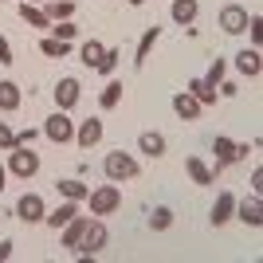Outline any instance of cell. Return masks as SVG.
Listing matches in <instances>:
<instances>
[{
	"instance_id": "1",
	"label": "cell",
	"mask_w": 263,
	"mask_h": 263,
	"mask_svg": "<svg viewBox=\"0 0 263 263\" xmlns=\"http://www.w3.org/2000/svg\"><path fill=\"white\" fill-rule=\"evenodd\" d=\"M8 173L20 177V181H32L40 173V154H35L32 145H12L8 149Z\"/></svg>"
},
{
	"instance_id": "2",
	"label": "cell",
	"mask_w": 263,
	"mask_h": 263,
	"mask_svg": "<svg viewBox=\"0 0 263 263\" xmlns=\"http://www.w3.org/2000/svg\"><path fill=\"white\" fill-rule=\"evenodd\" d=\"M87 200H90V216H110V212H118V209H122V189L110 181V185L90 189Z\"/></svg>"
},
{
	"instance_id": "3",
	"label": "cell",
	"mask_w": 263,
	"mask_h": 263,
	"mask_svg": "<svg viewBox=\"0 0 263 263\" xmlns=\"http://www.w3.org/2000/svg\"><path fill=\"white\" fill-rule=\"evenodd\" d=\"M102 173H106V181L122 185V181L138 177V157H134V154H122V149H114V154H106V161H102Z\"/></svg>"
},
{
	"instance_id": "4",
	"label": "cell",
	"mask_w": 263,
	"mask_h": 263,
	"mask_svg": "<svg viewBox=\"0 0 263 263\" xmlns=\"http://www.w3.org/2000/svg\"><path fill=\"white\" fill-rule=\"evenodd\" d=\"M106 224L102 220H87V228H83V236H79L75 243V255H83V259H90V255H99L102 248H106Z\"/></svg>"
},
{
	"instance_id": "5",
	"label": "cell",
	"mask_w": 263,
	"mask_h": 263,
	"mask_svg": "<svg viewBox=\"0 0 263 263\" xmlns=\"http://www.w3.org/2000/svg\"><path fill=\"white\" fill-rule=\"evenodd\" d=\"M44 134H47V142L67 145V142H75V122L67 118V110H55L51 118L44 122Z\"/></svg>"
},
{
	"instance_id": "6",
	"label": "cell",
	"mask_w": 263,
	"mask_h": 263,
	"mask_svg": "<svg viewBox=\"0 0 263 263\" xmlns=\"http://www.w3.org/2000/svg\"><path fill=\"white\" fill-rule=\"evenodd\" d=\"M16 216L24 220V224H40V220L47 216V204L40 193H24L20 200H16Z\"/></svg>"
},
{
	"instance_id": "7",
	"label": "cell",
	"mask_w": 263,
	"mask_h": 263,
	"mask_svg": "<svg viewBox=\"0 0 263 263\" xmlns=\"http://www.w3.org/2000/svg\"><path fill=\"white\" fill-rule=\"evenodd\" d=\"M212 154H216V165H232V161H243V157H248V145H240V142H232V138H224V134H216Z\"/></svg>"
},
{
	"instance_id": "8",
	"label": "cell",
	"mask_w": 263,
	"mask_h": 263,
	"mask_svg": "<svg viewBox=\"0 0 263 263\" xmlns=\"http://www.w3.org/2000/svg\"><path fill=\"white\" fill-rule=\"evenodd\" d=\"M55 106L59 110H71V106H79V99H83V87H79V79H59V83H55Z\"/></svg>"
},
{
	"instance_id": "9",
	"label": "cell",
	"mask_w": 263,
	"mask_h": 263,
	"mask_svg": "<svg viewBox=\"0 0 263 263\" xmlns=\"http://www.w3.org/2000/svg\"><path fill=\"white\" fill-rule=\"evenodd\" d=\"M220 28L228 35H240L243 28H248V8H240V4H224L220 8Z\"/></svg>"
},
{
	"instance_id": "10",
	"label": "cell",
	"mask_w": 263,
	"mask_h": 263,
	"mask_svg": "<svg viewBox=\"0 0 263 263\" xmlns=\"http://www.w3.org/2000/svg\"><path fill=\"white\" fill-rule=\"evenodd\" d=\"M16 12H20V20L28 24V28H40V32H47V28H51V20H47V12L40 8V4H28V0H16Z\"/></svg>"
},
{
	"instance_id": "11",
	"label": "cell",
	"mask_w": 263,
	"mask_h": 263,
	"mask_svg": "<svg viewBox=\"0 0 263 263\" xmlns=\"http://www.w3.org/2000/svg\"><path fill=\"white\" fill-rule=\"evenodd\" d=\"M75 142L83 145V149H90V145L102 142V118H87L75 126Z\"/></svg>"
},
{
	"instance_id": "12",
	"label": "cell",
	"mask_w": 263,
	"mask_h": 263,
	"mask_svg": "<svg viewBox=\"0 0 263 263\" xmlns=\"http://www.w3.org/2000/svg\"><path fill=\"white\" fill-rule=\"evenodd\" d=\"M236 71H240V75H248V79H259V71H263L259 47H243V51L236 55Z\"/></svg>"
},
{
	"instance_id": "13",
	"label": "cell",
	"mask_w": 263,
	"mask_h": 263,
	"mask_svg": "<svg viewBox=\"0 0 263 263\" xmlns=\"http://www.w3.org/2000/svg\"><path fill=\"white\" fill-rule=\"evenodd\" d=\"M173 110H177V118H185V122H197V118H200V110H204V106H200V102L193 99L189 90H177V95H173Z\"/></svg>"
},
{
	"instance_id": "14",
	"label": "cell",
	"mask_w": 263,
	"mask_h": 263,
	"mask_svg": "<svg viewBox=\"0 0 263 263\" xmlns=\"http://www.w3.org/2000/svg\"><path fill=\"white\" fill-rule=\"evenodd\" d=\"M157 40H161V28H157V24L142 32V40H138V51H134V67H138V71L145 67V59H149V51H154Z\"/></svg>"
},
{
	"instance_id": "15",
	"label": "cell",
	"mask_w": 263,
	"mask_h": 263,
	"mask_svg": "<svg viewBox=\"0 0 263 263\" xmlns=\"http://www.w3.org/2000/svg\"><path fill=\"white\" fill-rule=\"evenodd\" d=\"M236 216V197H232V193H220L216 197V204H212V228H220V224H228V220Z\"/></svg>"
},
{
	"instance_id": "16",
	"label": "cell",
	"mask_w": 263,
	"mask_h": 263,
	"mask_svg": "<svg viewBox=\"0 0 263 263\" xmlns=\"http://www.w3.org/2000/svg\"><path fill=\"white\" fill-rule=\"evenodd\" d=\"M236 216H240L248 228H259V224H263V204H259V197H252V200H236Z\"/></svg>"
},
{
	"instance_id": "17",
	"label": "cell",
	"mask_w": 263,
	"mask_h": 263,
	"mask_svg": "<svg viewBox=\"0 0 263 263\" xmlns=\"http://www.w3.org/2000/svg\"><path fill=\"white\" fill-rule=\"evenodd\" d=\"M20 102H24V90L16 87L12 79H4V83H0V110L12 114V110H20Z\"/></svg>"
},
{
	"instance_id": "18",
	"label": "cell",
	"mask_w": 263,
	"mask_h": 263,
	"mask_svg": "<svg viewBox=\"0 0 263 263\" xmlns=\"http://www.w3.org/2000/svg\"><path fill=\"white\" fill-rule=\"evenodd\" d=\"M197 12H200V4L197 0H173V8H169V16H173L181 28H189V24L197 20Z\"/></svg>"
},
{
	"instance_id": "19",
	"label": "cell",
	"mask_w": 263,
	"mask_h": 263,
	"mask_svg": "<svg viewBox=\"0 0 263 263\" xmlns=\"http://www.w3.org/2000/svg\"><path fill=\"white\" fill-rule=\"evenodd\" d=\"M185 173L193 177V185H212V181H216V173H212L200 157H185Z\"/></svg>"
},
{
	"instance_id": "20",
	"label": "cell",
	"mask_w": 263,
	"mask_h": 263,
	"mask_svg": "<svg viewBox=\"0 0 263 263\" xmlns=\"http://www.w3.org/2000/svg\"><path fill=\"white\" fill-rule=\"evenodd\" d=\"M71 216H79V200H63V204H59L55 212H47V216H44V224H51V228L59 232Z\"/></svg>"
},
{
	"instance_id": "21",
	"label": "cell",
	"mask_w": 263,
	"mask_h": 263,
	"mask_svg": "<svg viewBox=\"0 0 263 263\" xmlns=\"http://www.w3.org/2000/svg\"><path fill=\"white\" fill-rule=\"evenodd\" d=\"M59 197L63 200H87V193H90V185H83L79 177H67V181H59Z\"/></svg>"
},
{
	"instance_id": "22",
	"label": "cell",
	"mask_w": 263,
	"mask_h": 263,
	"mask_svg": "<svg viewBox=\"0 0 263 263\" xmlns=\"http://www.w3.org/2000/svg\"><path fill=\"white\" fill-rule=\"evenodd\" d=\"M138 149H142V154H149V157H161L165 154V138L157 130H145L142 138H138Z\"/></svg>"
},
{
	"instance_id": "23",
	"label": "cell",
	"mask_w": 263,
	"mask_h": 263,
	"mask_svg": "<svg viewBox=\"0 0 263 263\" xmlns=\"http://www.w3.org/2000/svg\"><path fill=\"white\" fill-rule=\"evenodd\" d=\"M189 95H193L200 106H212V102H216V87H209L204 79H189Z\"/></svg>"
},
{
	"instance_id": "24",
	"label": "cell",
	"mask_w": 263,
	"mask_h": 263,
	"mask_svg": "<svg viewBox=\"0 0 263 263\" xmlns=\"http://www.w3.org/2000/svg\"><path fill=\"white\" fill-rule=\"evenodd\" d=\"M67 51H71L67 40H55V35H44V40H40V55H47V59H63Z\"/></svg>"
},
{
	"instance_id": "25",
	"label": "cell",
	"mask_w": 263,
	"mask_h": 263,
	"mask_svg": "<svg viewBox=\"0 0 263 263\" xmlns=\"http://www.w3.org/2000/svg\"><path fill=\"white\" fill-rule=\"evenodd\" d=\"M44 12H47V20H71L75 16V0H51V4H44Z\"/></svg>"
},
{
	"instance_id": "26",
	"label": "cell",
	"mask_w": 263,
	"mask_h": 263,
	"mask_svg": "<svg viewBox=\"0 0 263 263\" xmlns=\"http://www.w3.org/2000/svg\"><path fill=\"white\" fill-rule=\"evenodd\" d=\"M102 51H106V47H102L99 40H87V44L79 47V59H83V63L95 71V67H99V59H102Z\"/></svg>"
},
{
	"instance_id": "27",
	"label": "cell",
	"mask_w": 263,
	"mask_h": 263,
	"mask_svg": "<svg viewBox=\"0 0 263 263\" xmlns=\"http://www.w3.org/2000/svg\"><path fill=\"white\" fill-rule=\"evenodd\" d=\"M122 102V83H106V87H102V95H99V106L102 110H114Z\"/></svg>"
},
{
	"instance_id": "28",
	"label": "cell",
	"mask_w": 263,
	"mask_h": 263,
	"mask_svg": "<svg viewBox=\"0 0 263 263\" xmlns=\"http://www.w3.org/2000/svg\"><path fill=\"white\" fill-rule=\"evenodd\" d=\"M47 35H55V40H67V44H71V40L79 35V28H75L71 20H55L51 28H47Z\"/></svg>"
},
{
	"instance_id": "29",
	"label": "cell",
	"mask_w": 263,
	"mask_h": 263,
	"mask_svg": "<svg viewBox=\"0 0 263 263\" xmlns=\"http://www.w3.org/2000/svg\"><path fill=\"white\" fill-rule=\"evenodd\" d=\"M149 228L154 232H165V228H173V209H154V216H149Z\"/></svg>"
},
{
	"instance_id": "30",
	"label": "cell",
	"mask_w": 263,
	"mask_h": 263,
	"mask_svg": "<svg viewBox=\"0 0 263 263\" xmlns=\"http://www.w3.org/2000/svg\"><path fill=\"white\" fill-rule=\"evenodd\" d=\"M118 59H122V51H118V47H106V51H102V59H99V67H95V71H99V75H110V71H114V67H118Z\"/></svg>"
},
{
	"instance_id": "31",
	"label": "cell",
	"mask_w": 263,
	"mask_h": 263,
	"mask_svg": "<svg viewBox=\"0 0 263 263\" xmlns=\"http://www.w3.org/2000/svg\"><path fill=\"white\" fill-rule=\"evenodd\" d=\"M224 71H228V63H224V59H212L209 75H204V83H209V87H220V83H224Z\"/></svg>"
},
{
	"instance_id": "32",
	"label": "cell",
	"mask_w": 263,
	"mask_h": 263,
	"mask_svg": "<svg viewBox=\"0 0 263 263\" xmlns=\"http://www.w3.org/2000/svg\"><path fill=\"white\" fill-rule=\"evenodd\" d=\"M12 145H16V130L8 122H0V149H12Z\"/></svg>"
},
{
	"instance_id": "33",
	"label": "cell",
	"mask_w": 263,
	"mask_h": 263,
	"mask_svg": "<svg viewBox=\"0 0 263 263\" xmlns=\"http://www.w3.org/2000/svg\"><path fill=\"white\" fill-rule=\"evenodd\" d=\"M12 63H16V59H12V44L0 35V67H12Z\"/></svg>"
},
{
	"instance_id": "34",
	"label": "cell",
	"mask_w": 263,
	"mask_h": 263,
	"mask_svg": "<svg viewBox=\"0 0 263 263\" xmlns=\"http://www.w3.org/2000/svg\"><path fill=\"white\" fill-rule=\"evenodd\" d=\"M35 142V130L28 126V130H16V145H32Z\"/></svg>"
},
{
	"instance_id": "35",
	"label": "cell",
	"mask_w": 263,
	"mask_h": 263,
	"mask_svg": "<svg viewBox=\"0 0 263 263\" xmlns=\"http://www.w3.org/2000/svg\"><path fill=\"white\" fill-rule=\"evenodd\" d=\"M12 248H16L12 240H4V243H0V263H4V259H12Z\"/></svg>"
},
{
	"instance_id": "36",
	"label": "cell",
	"mask_w": 263,
	"mask_h": 263,
	"mask_svg": "<svg viewBox=\"0 0 263 263\" xmlns=\"http://www.w3.org/2000/svg\"><path fill=\"white\" fill-rule=\"evenodd\" d=\"M252 189H255V193L263 189V169H252Z\"/></svg>"
},
{
	"instance_id": "37",
	"label": "cell",
	"mask_w": 263,
	"mask_h": 263,
	"mask_svg": "<svg viewBox=\"0 0 263 263\" xmlns=\"http://www.w3.org/2000/svg\"><path fill=\"white\" fill-rule=\"evenodd\" d=\"M4 181H8V169H4V165H0V193H4Z\"/></svg>"
},
{
	"instance_id": "38",
	"label": "cell",
	"mask_w": 263,
	"mask_h": 263,
	"mask_svg": "<svg viewBox=\"0 0 263 263\" xmlns=\"http://www.w3.org/2000/svg\"><path fill=\"white\" fill-rule=\"evenodd\" d=\"M28 4H40V8H44V4H51V0H28Z\"/></svg>"
},
{
	"instance_id": "39",
	"label": "cell",
	"mask_w": 263,
	"mask_h": 263,
	"mask_svg": "<svg viewBox=\"0 0 263 263\" xmlns=\"http://www.w3.org/2000/svg\"><path fill=\"white\" fill-rule=\"evenodd\" d=\"M130 4H134V8H142V4H145V0H130Z\"/></svg>"
},
{
	"instance_id": "40",
	"label": "cell",
	"mask_w": 263,
	"mask_h": 263,
	"mask_svg": "<svg viewBox=\"0 0 263 263\" xmlns=\"http://www.w3.org/2000/svg\"><path fill=\"white\" fill-rule=\"evenodd\" d=\"M0 4H16V0H0Z\"/></svg>"
}]
</instances>
